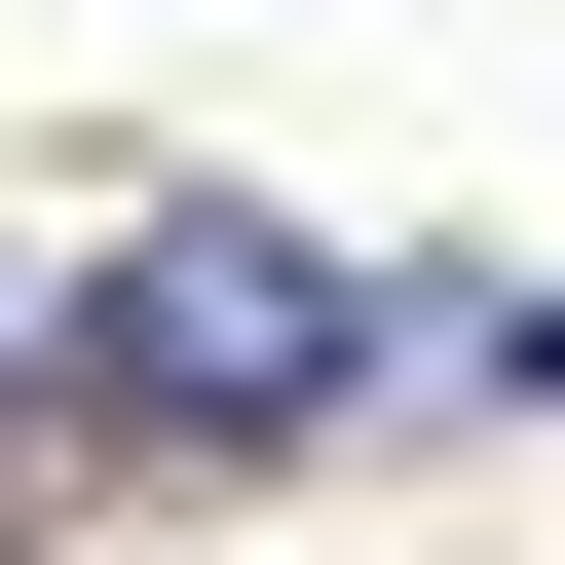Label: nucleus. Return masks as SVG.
I'll list each match as a JSON object with an SVG mask.
<instances>
[{
	"mask_svg": "<svg viewBox=\"0 0 565 565\" xmlns=\"http://www.w3.org/2000/svg\"><path fill=\"white\" fill-rule=\"evenodd\" d=\"M39 377H76L114 452H340V415H377V264H302V226H114Z\"/></svg>",
	"mask_w": 565,
	"mask_h": 565,
	"instance_id": "f257e3e1",
	"label": "nucleus"
},
{
	"mask_svg": "<svg viewBox=\"0 0 565 565\" xmlns=\"http://www.w3.org/2000/svg\"><path fill=\"white\" fill-rule=\"evenodd\" d=\"M490 415H565V264H490Z\"/></svg>",
	"mask_w": 565,
	"mask_h": 565,
	"instance_id": "f03ea898",
	"label": "nucleus"
}]
</instances>
